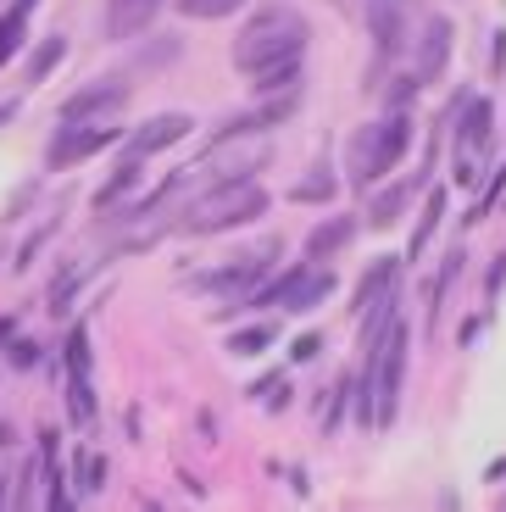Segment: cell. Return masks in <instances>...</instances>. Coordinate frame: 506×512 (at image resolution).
Segmentation results:
<instances>
[{
  "instance_id": "cell-1",
  "label": "cell",
  "mask_w": 506,
  "mask_h": 512,
  "mask_svg": "<svg viewBox=\"0 0 506 512\" xmlns=\"http://www.w3.org/2000/svg\"><path fill=\"white\" fill-rule=\"evenodd\" d=\"M306 39H312V23L295 12L290 0H267L245 17V28L234 34V67L240 73H256L267 62H290V56L306 51Z\"/></svg>"
},
{
  "instance_id": "cell-2",
  "label": "cell",
  "mask_w": 506,
  "mask_h": 512,
  "mask_svg": "<svg viewBox=\"0 0 506 512\" xmlns=\"http://www.w3.org/2000/svg\"><path fill=\"white\" fill-rule=\"evenodd\" d=\"M406 145H412V117H406V106H395L379 123H362L351 140H345V179H351V190L367 195L390 167H401Z\"/></svg>"
},
{
  "instance_id": "cell-3",
  "label": "cell",
  "mask_w": 506,
  "mask_h": 512,
  "mask_svg": "<svg viewBox=\"0 0 506 512\" xmlns=\"http://www.w3.org/2000/svg\"><path fill=\"white\" fill-rule=\"evenodd\" d=\"M267 206H273V195L240 173V179H223L217 190L195 195V201L184 206V218H178V223H184V234H228V229L256 223Z\"/></svg>"
},
{
  "instance_id": "cell-4",
  "label": "cell",
  "mask_w": 506,
  "mask_h": 512,
  "mask_svg": "<svg viewBox=\"0 0 506 512\" xmlns=\"http://www.w3.org/2000/svg\"><path fill=\"white\" fill-rule=\"evenodd\" d=\"M406 351H412V329L401 323V312L373 340V351H362V362L373 368V429H395L401 390H406Z\"/></svg>"
},
{
  "instance_id": "cell-5",
  "label": "cell",
  "mask_w": 506,
  "mask_h": 512,
  "mask_svg": "<svg viewBox=\"0 0 506 512\" xmlns=\"http://www.w3.org/2000/svg\"><path fill=\"white\" fill-rule=\"evenodd\" d=\"M340 290V279H334L329 262H295V268L273 273V279H262L251 295H245V307H267V312H312L323 307L329 295Z\"/></svg>"
},
{
  "instance_id": "cell-6",
  "label": "cell",
  "mask_w": 506,
  "mask_h": 512,
  "mask_svg": "<svg viewBox=\"0 0 506 512\" xmlns=\"http://www.w3.org/2000/svg\"><path fill=\"white\" fill-rule=\"evenodd\" d=\"M451 145H456V162H451V179L468 190V184H479L484 173V156H490L495 145V106L484 101V95H468V101L456 106L451 117Z\"/></svg>"
},
{
  "instance_id": "cell-7",
  "label": "cell",
  "mask_w": 506,
  "mask_h": 512,
  "mask_svg": "<svg viewBox=\"0 0 506 512\" xmlns=\"http://www.w3.org/2000/svg\"><path fill=\"white\" fill-rule=\"evenodd\" d=\"M123 140V128L117 123H56V134H51V145H45V167H78V162H89V156H101V151H112V145Z\"/></svg>"
},
{
  "instance_id": "cell-8",
  "label": "cell",
  "mask_w": 506,
  "mask_h": 512,
  "mask_svg": "<svg viewBox=\"0 0 506 512\" xmlns=\"http://www.w3.org/2000/svg\"><path fill=\"white\" fill-rule=\"evenodd\" d=\"M273 256H284L279 240H267V245H256V251H245L240 262H228V268L195 273V290H206V295H234V301H245V295L262 284V273L273 268Z\"/></svg>"
},
{
  "instance_id": "cell-9",
  "label": "cell",
  "mask_w": 506,
  "mask_h": 512,
  "mask_svg": "<svg viewBox=\"0 0 506 512\" xmlns=\"http://www.w3.org/2000/svg\"><path fill=\"white\" fill-rule=\"evenodd\" d=\"M362 23L367 34H373V56L384 62H395V56L406 51V0H362Z\"/></svg>"
},
{
  "instance_id": "cell-10",
  "label": "cell",
  "mask_w": 506,
  "mask_h": 512,
  "mask_svg": "<svg viewBox=\"0 0 506 512\" xmlns=\"http://www.w3.org/2000/svg\"><path fill=\"white\" fill-rule=\"evenodd\" d=\"M128 106V84L123 78H95V84H84L78 95H67L62 101V123H101V117L123 112Z\"/></svg>"
},
{
  "instance_id": "cell-11",
  "label": "cell",
  "mask_w": 506,
  "mask_h": 512,
  "mask_svg": "<svg viewBox=\"0 0 506 512\" xmlns=\"http://www.w3.org/2000/svg\"><path fill=\"white\" fill-rule=\"evenodd\" d=\"M451 39H456V28H451V17H429L423 23V34H418V51H412V84H440L445 78V62H451Z\"/></svg>"
},
{
  "instance_id": "cell-12",
  "label": "cell",
  "mask_w": 506,
  "mask_h": 512,
  "mask_svg": "<svg viewBox=\"0 0 506 512\" xmlns=\"http://www.w3.org/2000/svg\"><path fill=\"white\" fill-rule=\"evenodd\" d=\"M295 106H301V90L262 95V106H251V112H240V117H228V123L217 128V145H234V140H245V134H262V128H279Z\"/></svg>"
},
{
  "instance_id": "cell-13",
  "label": "cell",
  "mask_w": 506,
  "mask_h": 512,
  "mask_svg": "<svg viewBox=\"0 0 506 512\" xmlns=\"http://www.w3.org/2000/svg\"><path fill=\"white\" fill-rule=\"evenodd\" d=\"M195 134V117L190 112H156V117H145L140 128H128L123 140H128V151L134 156H145L151 162L156 151H167V145H178V140H190Z\"/></svg>"
},
{
  "instance_id": "cell-14",
  "label": "cell",
  "mask_w": 506,
  "mask_h": 512,
  "mask_svg": "<svg viewBox=\"0 0 506 512\" xmlns=\"http://www.w3.org/2000/svg\"><path fill=\"white\" fill-rule=\"evenodd\" d=\"M423 190H429V173L418 167L412 179H401V184H390L384 195H373V201H367V229H395V223H401V212L418 201Z\"/></svg>"
},
{
  "instance_id": "cell-15",
  "label": "cell",
  "mask_w": 506,
  "mask_h": 512,
  "mask_svg": "<svg viewBox=\"0 0 506 512\" xmlns=\"http://www.w3.org/2000/svg\"><path fill=\"white\" fill-rule=\"evenodd\" d=\"M401 268H406V256H373V262H367V273L356 279V301H351V307L367 312L373 301L395 295V290H401Z\"/></svg>"
},
{
  "instance_id": "cell-16",
  "label": "cell",
  "mask_w": 506,
  "mask_h": 512,
  "mask_svg": "<svg viewBox=\"0 0 506 512\" xmlns=\"http://www.w3.org/2000/svg\"><path fill=\"white\" fill-rule=\"evenodd\" d=\"M167 0H106V39H134L156 23Z\"/></svg>"
},
{
  "instance_id": "cell-17",
  "label": "cell",
  "mask_w": 506,
  "mask_h": 512,
  "mask_svg": "<svg viewBox=\"0 0 506 512\" xmlns=\"http://www.w3.org/2000/svg\"><path fill=\"white\" fill-rule=\"evenodd\" d=\"M39 479H45V507H56V512L73 507V490H67L62 440H56V429H45V440H39Z\"/></svg>"
},
{
  "instance_id": "cell-18",
  "label": "cell",
  "mask_w": 506,
  "mask_h": 512,
  "mask_svg": "<svg viewBox=\"0 0 506 512\" xmlns=\"http://www.w3.org/2000/svg\"><path fill=\"white\" fill-rule=\"evenodd\" d=\"M351 240H356V218L351 212H334V218H323L306 234V256H312V262H329V256H340Z\"/></svg>"
},
{
  "instance_id": "cell-19",
  "label": "cell",
  "mask_w": 506,
  "mask_h": 512,
  "mask_svg": "<svg viewBox=\"0 0 506 512\" xmlns=\"http://www.w3.org/2000/svg\"><path fill=\"white\" fill-rule=\"evenodd\" d=\"M440 218H445V184H429V190L418 195V229H412V245H406L401 256H412V262H418V256L429 251V240H434V229H440Z\"/></svg>"
},
{
  "instance_id": "cell-20",
  "label": "cell",
  "mask_w": 506,
  "mask_h": 512,
  "mask_svg": "<svg viewBox=\"0 0 506 512\" xmlns=\"http://www.w3.org/2000/svg\"><path fill=\"white\" fill-rule=\"evenodd\" d=\"M145 179V156H134V151H123V162L112 167V179L101 184V190H95V212H112L117 201H123L128 190H134V184Z\"/></svg>"
},
{
  "instance_id": "cell-21",
  "label": "cell",
  "mask_w": 506,
  "mask_h": 512,
  "mask_svg": "<svg viewBox=\"0 0 506 512\" xmlns=\"http://www.w3.org/2000/svg\"><path fill=\"white\" fill-rule=\"evenodd\" d=\"M34 6L39 0H12V6L0 12V67L28 45V17H34Z\"/></svg>"
},
{
  "instance_id": "cell-22",
  "label": "cell",
  "mask_w": 506,
  "mask_h": 512,
  "mask_svg": "<svg viewBox=\"0 0 506 512\" xmlns=\"http://www.w3.org/2000/svg\"><path fill=\"white\" fill-rule=\"evenodd\" d=\"M251 90L256 95H279V90H301V56H290V62H267L251 73Z\"/></svg>"
},
{
  "instance_id": "cell-23",
  "label": "cell",
  "mask_w": 506,
  "mask_h": 512,
  "mask_svg": "<svg viewBox=\"0 0 506 512\" xmlns=\"http://www.w3.org/2000/svg\"><path fill=\"white\" fill-rule=\"evenodd\" d=\"M334 195H340V179H334L323 162H317L301 184H290V201H301V206H329Z\"/></svg>"
},
{
  "instance_id": "cell-24",
  "label": "cell",
  "mask_w": 506,
  "mask_h": 512,
  "mask_svg": "<svg viewBox=\"0 0 506 512\" xmlns=\"http://www.w3.org/2000/svg\"><path fill=\"white\" fill-rule=\"evenodd\" d=\"M106 485V457L95 446H78L73 451V496H95Z\"/></svg>"
},
{
  "instance_id": "cell-25",
  "label": "cell",
  "mask_w": 506,
  "mask_h": 512,
  "mask_svg": "<svg viewBox=\"0 0 506 512\" xmlns=\"http://www.w3.org/2000/svg\"><path fill=\"white\" fill-rule=\"evenodd\" d=\"M95 412H101V401H95L89 373H67V418H73L78 429H89V423H95Z\"/></svg>"
},
{
  "instance_id": "cell-26",
  "label": "cell",
  "mask_w": 506,
  "mask_h": 512,
  "mask_svg": "<svg viewBox=\"0 0 506 512\" xmlns=\"http://www.w3.org/2000/svg\"><path fill=\"white\" fill-rule=\"evenodd\" d=\"M462 268H468V251H462V245H451V251H445V268H440V279H434L429 323H440V312H445V295H451V284H456V279H462Z\"/></svg>"
},
{
  "instance_id": "cell-27",
  "label": "cell",
  "mask_w": 506,
  "mask_h": 512,
  "mask_svg": "<svg viewBox=\"0 0 506 512\" xmlns=\"http://www.w3.org/2000/svg\"><path fill=\"white\" fill-rule=\"evenodd\" d=\"M267 346H279V323H256V329L228 334V351H234V357H262Z\"/></svg>"
},
{
  "instance_id": "cell-28",
  "label": "cell",
  "mask_w": 506,
  "mask_h": 512,
  "mask_svg": "<svg viewBox=\"0 0 506 512\" xmlns=\"http://www.w3.org/2000/svg\"><path fill=\"white\" fill-rule=\"evenodd\" d=\"M62 362H67V373H89V362H95V346H89V323H73V329H67Z\"/></svg>"
},
{
  "instance_id": "cell-29",
  "label": "cell",
  "mask_w": 506,
  "mask_h": 512,
  "mask_svg": "<svg viewBox=\"0 0 506 512\" xmlns=\"http://www.w3.org/2000/svg\"><path fill=\"white\" fill-rule=\"evenodd\" d=\"M62 62H67V39H62V34H51V39H45V45H39L34 56H28V78L39 84V78H51Z\"/></svg>"
},
{
  "instance_id": "cell-30",
  "label": "cell",
  "mask_w": 506,
  "mask_h": 512,
  "mask_svg": "<svg viewBox=\"0 0 506 512\" xmlns=\"http://www.w3.org/2000/svg\"><path fill=\"white\" fill-rule=\"evenodd\" d=\"M184 17H195V23H217V17H234L245 6V0H173Z\"/></svg>"
},
{
  "instance_id": "cell-31",
  "label": "cell",
  "mask_w": 506,
  "mask_h": 512,
  "mask_svg": "<svg viewBox=\"0 0 506 512\" xmlns=\"http://www.w3.org/2000/svg\"><path fill=\"white\" fill-rule=\"evenodd\" d=\"M34 362H39V346H34V340H17V334H12V368H34Z\"/></svg>"
},
{
  "instance_id": "cell-32",
  "label": "cell",
  "mask_w": 506,
  "mask_h": 512,
  "mask_svg": "<svg viewBox=\"0 0 506 512\" xmlns=\"http://www.w3.org/2000/svg\"><path fill=\"white\" fill-rule=\"evenodd\" d=\"M317 351H323V334H301V340L290 346V357H295V362H312Z\"/></svg>"
},
{
  "instance_id": "cell-33",
  "label": "cell",
  "mask_w": 506,
  "mask_h": 512,
  "mask_svg": "<svg viewBox=\"0 0 506 512\" xmlns=\"http://www.w3.org/2000/svg\"><path fill=\"white\" fill-rule=\"evenodd\" d=\"M501 284H506V251L495 256V268H490V279H484V295H490V301H495V295H501Z\"/></svg>"
},
{
  "instance_id": "cell-34",
  "label": "cell",
  "mask_w": 506,
  "mask_h": 512,
  "mask_svg": "<svg viewBox=\"0 0 506 512\" xmlns=\"http://www.w3.org/2000/svg\"><path fill=\"white\" fill-rule=\"evenodd\" d=\"M412 95H418V84H412V73H406L401 84H390V112H395V106H406Z\"/></svg>"
},
{
  "instance_id": "cell-35",
  "label": "cell",
  "mask_w": 506,
  "mask_h": 512,
  "mask_svg": "<svg viewBox=\"0 0 506 512\" xmlns=\"http://www.w3.org/2000/svg\"><path fill=\"white\" fill-rule=\"evenodd\" d=\"M490 62H495V67H506V34H501V28H495V45H490Z\"/></svg>"
},
{
  "instance_id": "cell-36",
  "label": "cell",
  "mask_w": 506,
  "mask_h": 512,
  "mask_svg": "<svg viewBox=\"0 0 506 512\" xmlns=\"http://www.w3.org/2000/svg\"><path fill=\"white\" fill-rule=\"evenodd\" d=\"M17 323H23V318H17V312H6V318H0V346H6V340H12V334H17Z\"/></svg>"
},
{
  "instance_id": "cell-37",
  "label": "cell",
  "mask_w": 506,
  "mask_h": 512,
  "mask_svg": "<svg viewBox=\"0 0 506 512\" xmlns=\"http://www.w3.org/2000/svg\"><path fill=\"white\" fill-rule=\"evenodd\" d=\"M484 479H495V485H501V479H506V457H501V462H490V474H484Z\"/></svg>"
},
{
  "instance_id": "cell-38",
  "label": "cell",
  "mask_w": 506,
  "mask_h": 512,
  "mask_svg": "<svg viewBox=\"0 0 506 512\" xmlns=\"http://www.w3.org/2000/svg\"><path fill=\"white\" fill-rule=\"evenodd\" d=\"M334 6H345V12H351V0H334Z\"/></svg>"
},
{
  "instance_id": "cell-39",
  "label": "cell",
  "mask_w": 506,
  "mask_h": 512,
  "mask_svg": "<svg viewBox=\"0 0 506 512\" xmlns=\"http://www.w3.org/2000/svg\"><path fill=\"white\" fill-rule=\"evenodd\" d=\"M0 501H6V479H0Z\"/></svg>"
}]
</instances>
